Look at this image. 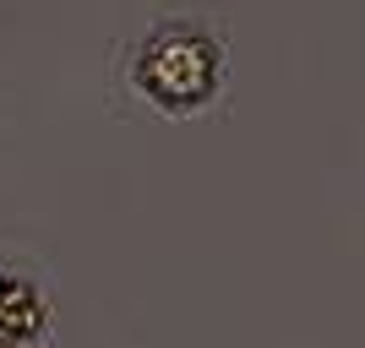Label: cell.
Segmentation results:
<instances>
[{"label":"cell","mask_w":365,"mask_h":348,"mask_svg":"<svg viewBox=\"0 0 365 348\" xmlns=\"http://www.w3.org/2000/svg\"><path fill=\"white\" fill-rule=\"evenodd\" d=\"M229 49L224 28L202 11H169L153 16L148 33L137 38L131 60H125V88L164 120L202 115L224 93Z\"/></svg>","instance_id":"6da1fadb"}]
</instances>
